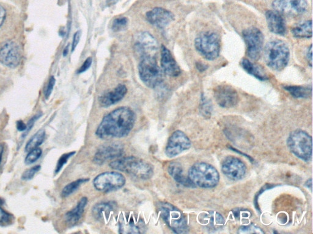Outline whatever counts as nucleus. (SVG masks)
<instances>
[{
    "mask_svg": "<svg viewBox=\"0 0 313 234\" xmlns=\"http://www.w3.org/2000/svg\"><path fill=\"white\" fill-rule=\"evenodd\" d=\"M136 120V115L132 109L121 107L106 115L95 132L100 138L126 137L132 131Z\"/></svg>",
    "mask_w": 313,
    "mask_h": 234,
    "instance_id": "obj_1",
    "label": "nucleus"
},
{
    "mask_svg": "<svg viewBox=\"0 0 313 234\" xmlns=\"http://www.w3.org/2000/svg\"><path fill=\"white\" fill-rule=\"evenodd\" d=\"M110 167L142 180L150 179L154 174L153 166L133 156L116 160L110 163Z\"/></svg>",
    "mask_w": 313,
    "mask_h": 234,
    "instance_id": "obj_2",
    "label": "nucleus"
},
{
    "mask_svg": "<svg viewBox=\"0 0 313 234\" xmlns=\"http://www.w3.org/2000/svg\"><path fill=\"white\" fill-rule=\"evenodd\" d=\"M264 61L268 67L275 71H282L288 66L290 50L285 41L275 40L269 41L264 49Z\"/></svg>",
    "mask_w": 313,
    "mask_h": 234,
    "instance_id": "obj_3",
    "label": "nucleus"
},
{
    "mask_svg": "<svg viewBox=\"0 0 313 234\" xmlns=\"http://www.w3.org/2000/svg\"><path fill=\"white\" fill-rule=\"evenodd\" d=\"M188 177L193 184L204 189L215 188L220 180L217 169L205 162H197L192 165L189 169Z\"/></svg>",
    "mask_w": 313,
    "mask_h": 234,
    "instance_id": "obj_4",
    "label": "nucleus"
},
{
    "mask_svg": "<svg viewBox=\"0 0 313 234\" xmlns=\"http://www.w3.org/2000/svg\"><path fill=\"white\" fill-rule=\"evenodd\" d=\"M289 149L294 155L308 162L311 160L312 154V139L308 133L298 129L292 132L287 140Z\"/></svg>",
    "mask_w": 313,
    "mask_h": 234,
    "instance_id": "obj_5",
    "label": "nucleus"
},
{
    "mask_svg": "<svg viewBox=\"0 0 313 234\" xmlns=\"http://www.w3.org/2000/svg\"><path fill=\"white\" fill-rule=\"evenodd\" d=\"M158 207L161 217L174 232H188L187 219L180 209L168 203H160Z\"/></svg>",
    "mask_w": 313,
    "mask_h": 234,
    "instance_id": "obj_6",
    "label": "nucleus"
},
{
    "mask_svg": "<svg viewBox=\"0 0 313 234\" xmlns=\"http://www.w3.org/2000/svg\"><path fill=\"white\" fill-rule=\"evenodd\" d=\"M139 75L148 87L156 88L162 82L163 71L158 66L156 59L151 56H145L139 65Z\"/></svg>",
    "mask_w": 313,
    "mask_h": 234,
    "instance_id": "obj_7",
    "label": "nucleus"
},
{
    "mask_svg": "<svg viewBox=\"0 0 313 234\" xmlns=\"http://www.w3.org/2000/svg\"><path fill=\"white\" fill-rule=\"evenodd\" d=\"M195 46L202 57L208 61H214L219 57L220 52V38L215 32H204L196 38Z\"/></svg>",
    "mask_w": 313,
    "mask_h": 234,
    "instance_id": "obj_8",
    "label": "nucleus"
},
{
    "mask_svg": "<svg viewBox=\"0 0 313 234\" xmlns=\"http://www.w3.org/2000/svg\"><path fill=\"white\" fill-rule=\"evenodd\" d=\"M242 35L246 43L247 56L252 61H258L263 49V34L258 28L252 27L244 30Z\"/></svg>",
    "mask_w": 313,
    "mask_h": 234,
    "instance_id": "obj_9",
    "label": "nucleus"
},
{
    "mask_svg": "<svg viewBox=\"0 0 313 234\" xmlns=\"http://www.w3.org/2000/svg\"><path fill=\"white\" fill-rule=\"evenodd\" d=\"M126 183V178L117 171H108L98 175L93 180V185L98 191L109 192L120 189Z\"/></svg>",
    "mask_w": 313,
    "mask_h": 234,
    "instance_id": "obj_10",
    "label": "nucleus"
},
{
    "mask_svg": "<svg viewBox=\"0 0 313 234\" xmlns=\"http://www.w3.org/2000/svg\"><path fill=\"white\" fill-rule=\"evenodd\" d=\"M272 7L277 13L288 16H299L306 13V0H274Z\"/></svg>",
    "mask_w": 313,
    "mask_h": 234,
    "instance_id": "obj_11",
    "label": "nucleus"
},
{
    "mask_svg": "<svg viewBox=\"0 0 313 234\" xmlns=\"http://www.w3.org/2000/svg\"><path fill=\"white\" fill-rule=\"evenodd\" d=\"M192 144L187 135L183 131H176L169 137L167 144L165 153L169 158L180 155L184 151L190 149Z\"/></svg>",
    "mask_w": 313,
    "mask_h": 234,
    "instance_id": "obj_12",
    "label": "nucleus"
},
{
    "mask_svg": "<svg viewBox=\"0 0 313 234\" xmlns=\"http://www.w3.org/2000/svg\"><path fill=\"white\" fill-rule=\"evenodd\" d=\"M222 171L229 179L238 180L245 176L247 167L240 159L234 156H228L222 163Z\"/></svg>",
    "mask_w": 313,
    "mask_h": 234,
    "instance_id": "obj_13",
    "label": "nucleus"
},
{
    "mask_svg": "<svg viewBox=\"0 0 313 234\" xmlns=\"http://www.w3.org/2000/svg\"><path fill=\"white\" fill-rule=\"evenodd\" d=\"M214 97L216 102L223 108H231L238 102L237 91L229 85H220L215 88Z\"/></svg>",
    "mask_w": 313,
    "mask_h": 234,
    "instance_id": "obj_14",
    "label": "nucleus"
},
{
    "mask_svg": "<svg viewBox=\"0 0 313 234\" xmlns=\"http://www.w3.org/2000/svg\"><path fill=\"white\" fill-rule=\"evenodd\" d=\"M21 60V54L19 46L16 43L10 41L0 49V62L10 68L19 66Z\"/></svg>",
    "mask_w": 313,
    "mask_h": 234,
    "instance_id": "obj_15",
    "label": "nucleus"
},
{
    "mask_svg": "<svg viewBox=\"0 0 313 234\" xmlns=\"http://www.w3.org/2000/svg\"><path fill=\"white\" fill-rule=\"evenodd\" d=\"M124 148L120 144H112L101 147L94 156L93 161L97 165H102L109 161L123 155Z\"/></svg>",
    "mask_w": 313,
    "mask_h": 234,
    "instance_id": "obj_16",
    "label": "nucleus"
},
{
    "mask_svg": "<svg viewBox=\"0 0 313 234\" xmlns=\"http://www.w3.org/2000/svg\"><path fill=\"white\" fill-rule=\"evenodd\" d=\"M147 17L149 22L159 28H165L174 20V15L170 11L161 8L148 12Z\"/></svg>",
    "mask_w": 313,
    "mask_h": 234,
    "instance_id": "obj_17",
    "label": "nucleus"
},
{
    "mask_svg": "<svg viewBox=\"0 0 313 234\" xmlns=\"http://www.w3.org/2000/svg\"><path fill=\"white\" fill-rule=\"evenodd\" d=\"M161 66L163 72L169 76L177 77L180 75L181 69L169 50L164 45L161 46Z\"/></svg>",
    "mask_w": 313,
    "mask_h": 234,
    "instance_id": "obj_18",
    "label": "nucleus"
},
{
    "mask_svg": "<svg viewBox=\"0 0 313 234\" xmlns=\"http://www.w3.org/2000/svg\"><path fill=\"white\" fill-rule=\"evenodd\" d=\"M119 220V233H140L144 229L145 224L133 215H123Z\"/></svg>",
    "mask_w": 313,
    "mask_h": 234,
    "instance_id": "obj_19",
    "label": "nucleus"
},
{
    "mask_svg": "<svg viewBox=\"0 0 313 234\" xmlns=\"http://www.w3.org/2000/svg\"><path fill=\"white\" fill-rule=\"evenodd\" d=\"M127 92L126 85L119 84L115 89L108 91L100 97L99 102L100 106L103 108H109L115 105L123 99Z\"/></svg>",
    "mask_w": 313,
    "mask_h": 234,
    "instance_id": "obj_20",
    "label": "nucleus"
},
{
    "mask_svg": "<svg viewBox=\"0 0 313 234\" xmlns=\"http://www.w3.org/2000/svg\"><path fill=\"white\" fill-rule=\"evenodd\" d=\"M268 28L272 33L284 35L286 32V22L281 14L275 11H268L266 13Z\"/></svg>",
    "mask_w": 313,
    "mask_h": 234,
    "instance_id": "obj_21",
    "label": "nucleus"
},
{
    "mask_svg": "<svg viewBox=\"0 0 313 234\" xmlns=\"http://www.w3.org/2000/svg\"><path fill=\"white\" fill-rule=\"evenodd\" d=\"M199 221L208 229L216 230L225 224L224 218L219 213L208 212L202 213L199 216Z\"/></svg>",
    "mask_w": 313,
    "mask_h": 234,
    "instance_id": "obj_22",
    "label": "nucleus"
},
{
    "mask_svg": "<svg viewBox=\"0 0 313 234\" xmlns=\"http://www.w3.org/2000/svg\"><path fill=\"white\" fill-rule=\"evenodd\" d=\"M168 173L176 181L188 188H193L195 186L190 181L189 177H186L183 174V168L178 162H172L168 167Z\"/></svg>",
    "mask_w": 313,
    "mask_h": 234,
    "instance_id": "obj_23",
    "label": "nucleus"
},
{
    "mask_svg": "<svg viewBox=\"0 0 313 234\" xmlns=\"http://www.w3.org/2000/svg\"><path fill=\"white\" fill-rule=\"evenodd\" d=\"M87 203V198L83 197L80 200L75 208L67 213L65 215V220L68 224L73 226L78 223L84 212V209Z\"/></svg>",
    "mask_w": 313,
    "mask_h": 234,
    "instance_id": "obj_24",
    "label": "nucleus"
},
{
    "mask_svg": "<svg viewBox=\"0 0 313 234\" xmlns=\"http://www.w3.org/2000/svg\"><path fill=\"white\" fill-rule=\"evenodd\" d=\"M114 206L115 204L112 202L97 204L92 209V215L97 220L105 221L109 217L110 213L114 209Z\"/></svg>",
    "mask_w": 313,
    "mask_h": 234,
    "instance_id": "obj_25",
    "label": "nucleus"
},
{
    "mask_svg": "<svg viewBox=\"0 0 313 234\" xmlns=\"http://www.w3.org/2000/svg\"><path fill=\"white\" fill-rule=\"evenodd\" d=\"M138 49L143 52V56H147V52L151 50V51L156 50L157 43L155 38L147 32H144L138 38V42L136 43Z\"/></svg>",
    "mask_w": 313,
    "mask_h": 234,
    "instance_id": "obj_26",
    "label": "nucleus"
},
{
    "mask_svg": "<svg viewBox=\"0 0 313 234\" xmlns=\"http://www.w3.org/2000/svg\"><path fill=\"white\" fill-rule=\"evenodd\" d=\"M312 20L306 21L305 22L300 23L295 26L292 29V34L293 36L300 38H309L312 35Z\"/></svg>",
    "mask_w": 313,
    "mask_h": 234,
    "instance_id": "obj_27",
    "label": "nucleus"
},
{
    "mask_svg": "<svg viewBox=\"0 0 313 234\" xmlns=\"http://www.w3.org/2000/svg\"><path fill=\"white\" fill-rule=\"evenodd\" d=\"M241 66L246 72L255 77L256 79L261 80V81H266L268 79L267 75L262 72L260 68L253 64L249 59H243L241 61Z\"/></svg>",
    "mask_w": 313,
    "mask_h": 234,
    "instance_id": "obj_28",
    "label": "nucleus"
},
{
    "mask_svg": "<svg viewBox=\"0 0 313 234\" xmlns=\"http://www.w3.org/2000/svg\"><path fill=\"white\" fill-rule=\"evenodd\" d=\"M295 99H306L311 96L312 88L311 86H297V85H287L283 87Z\"/></svg>",
    "mask_w": 313,
    "mask_h": 234,
    "instance_id": "obj_29",
    "label": "nucleus"
},
{
    "mask_svg": "<svg viewBox=\"0 0 313 234\" xmlns=\"http://www.w3.org/2000/svg\"><path fill=\"white\" fill-rule=\"evenodd\" d=\"M45 137H46V132L44 129H40L34 135H32L31 138L29 139L25 146V152H29L31 150L36 149V148L40 147V145L43 144Z\"/></svg>",
    "mask_w": 313,
    "mask_h": 234,
    "instance_id": "obj_30",
    "label": "nucleus"
},
{
    "mask_svg": "<svg viewBox=\"0 0 313 234\" xmlns=\"http://www.w3.org/2000/svg\"><path fill=\"white\" fill-rule=\"evenodd\" d=\"M5 201L0 198V226H7L13 224L15 217L4 209Z\"/></svg>",
    "mask_w": 313,
    "mask_h": 234,
    "instance_id": "obj_31",
    "label": "nucleus"
},
{
    "mask_svg": "<svg viewBox=\"0 0 313 234\" xmlns=\"http://www.w3.org/2000/svg\"><path fill=\"white\" fill-rule=\"evenodd\" d=\"M88 179H80L68 183V184L65 186L63 190H62L61 196L63 198L70 196V195L73 194L74 192H75L83 183L88 182Z\"/></svg>",
    "mask_w": 313,
    "mask_h": 234,
    "instance_id": "obj_32",
    "label": "nucleus"
},
{
    "mask_svg": "<svg viewBox=\"0 0 313 234\" xmlns=\"http://www.w3.org/2000/svg\"><path fill=\"white\" fill-rule=\"evenodd\" d=\"M43 154V152L40 148H37L36 149L32 150L31 152H28V155L26 156L25 162L26 165H31L37 162L39 159L41 158Z\"/></svg>",
    "mask_w": 313,
    "mask_h": 234,
    "instance_id": "obj_33",
    "label": "nucleus"
},
{
    "mask_svg": "<svg viewBox=\"0 0 313 234\" xmlns=\"http://www.w3.org/2000/svg\"><path fill=\"white\" fill-rule=\"evenodd\" d=\"M211 103L205 97H202L201 100L200 111L205 117H210L212 112Z\"/></svg>",
    "mask_w": 313,
    "mask_h": 234,
    "instance_id": "obj_34",
    "label": "nucleus"
},
{
    "mask_svg": "<svg viewBox=\"0 0 313 234\" xmlns=\"http://www.w3.org/2000/svg\"><path fill=\"white\" fill-rule=\"evenodd\" d=\"M76 154V152H73L65 153L64 154V155L61 156V158H59V159L58 160L57 164H56L55 173L58 174L59 171L61 170L62 167H64V165L66 164L68 160L72 158V157H73L74 155H75Z\"/></svg>",
    "mask_w": 313,
    "mask_h": 234,
    "instance_id": "obj_35",
    "label": "nucleus"
},
{
    "mask_svg": "<svg viewBox=\"0 0 313 234\" xmlns=\"http://www.w3.org/2000/svg\"><path fill=\"white\" fill-rule=\"evenodd\" d=\"M128 19L126 17L119 18L114 20L112 25L113 31L117 32L124 30L127 26Z\"/></svg>",
    "mask_w": 313,
    "mask_h": 234,
    "instance_id": "obj_36",
    "label": "nucleus"
},
{
    "mask_svg": "<svg viewBox=\"0 0 313 234\" xmlns=\"http://www.w3.org/2000/svg\"><path fill=\"white\" fill-rule=\"evenodd\" d=\"M41 165H36L28 170L22 174V179L23 180H29L33 178L35 174L41 170Z\"/></svg>",
    "mask_w": 313,
    "mask_h": 234,
    "instance_id": "obj_37",
    "label": "nucleus"
},
{
    "mask_svg": "<svg viewBox=\"0 0 313 234\" xmlns=\"http://www.w3.org/2000/svg\"><path fill=\"white\" fill-rule=\"evenodd\" d=\"M240 233H263V231L256 225L252 224L250 226L241 227L238 230Z\"/></svg>",
    "mask_w": 313,
    "mask_h": 234,
    "instance_id": "obj_38",
    "label": "nucleus"
},
{
    "mask_svg": "<svg viewBox=\"0 0 313 234\" xmlns=\"http://www.w3.org/2000/svg\"><path fill=\"white\" fill-rule=\"evenodd\" d=\"M41 116L42 114H38L34 115V117H32L31 118L30 120L28 121V124H26V127H26V130L25 132H23V134L22 135L23 138L26 137V136L28 135L29 132L31 131L32 127H33L36 121H37Z\"/></svg>",
    "mask_w": 313,
    "mask_h": 234,
    "instance_id": "obj_39",
    "label": "nucleus"
},
{
    "mask_svg": "<svg viewBox=\"0 0 313 234\" xmlns=\"http://www.w3.org/2000/svg\"><path fill=\"white\" fill-rule=\"evenodd\" d=\"M55 84V79L54 77L52 76L50 79V81L49 82V84H48L46 92H45V97H46V99H48L51 95L53 87H54V85Z\"/></svg>",
    "mask_w": 313,
    "mask_h": 234,
    "instance_id": "obj_40",
    "label": "nucleus"
},
{
    "mask_svg": "<svg viewBox=\"0 0 313 234\" xmlns=\"http://www.w3.org/2000/svg\"><path fill=\"white\" fill-rule=\"evenodd\" d=\"M92 59L91 58H88L83 63V66L80 68L77 73L79 74L86 72L89 69V68L91 66Z\"/></svg>",
    "mask_w": 313,
    "mask_h": 234,
    "instance_id": "obj_41",
    "label": "nucleus"
},
{
    "mask_svg": "<svg viewBox=\"0 0 313 234\" xmlns=\"http://www.w3.org/2000/svg\"><path fill=\"white\" fill-rule=\"evenodd\" d=\"M81 31H78L76 32L75 34H74L73 45H72V51L74 52L76 49L77 45H78L80 40V37H81Z\"/></svg>",
    "mask_w": 313,
    "mask_h": 234,
    "instance_id": "obj_42",
    "label": "nucleus"
},
{
    "mask_svg": "<svg viewBox=\"0 0 313 234\" xmlns=\"http://www.w3.org/2000/svg\"><path fill=\"white\" fill-rule=\"evenodd\" d=\"M312 44L310 45V46L308 48V52L306 53V59L307 61H308V63L310 67H312Z\"/></svg>",
    "mask_w": 313,
    "mask_h": 234,
    "instance_id": "obj_43",
    "label": "nucleus"
},
{
    "mask_svg": "<svg viewBox=\"0 0 313 234\" xmlns=\"http://www.w3.org/2000/svg\"><path fill=\"white\" fill-rule=\"evenodd\" d=\"M26 124L23 123L22 120L18 121L17 122V129L20 132H25L26 130Z\"/></svg>",
    "mask_w": 313,
    "mask_h": 234,
    "instance_id": "obj_44",
    "label": "nucleus"
},
{
    "mask_svg": "<svg viewBox=\"0 0 313 234\" xmlns=\"http://www.w3.org/2000/svg\"><path fill=\"white\" fill-rule=\"evenodd\" d=\"M6 18V11L4 8L0 6V27L4 23Z\"/></svg>",
    "mask_w": 313,
    "mask_h": 234,
    "instance_id": "obj_45",
    "label": "nucleus"
},
{
    "mask_svg": "<svg viewBox=\"0 0 313 234\" xmlns=\"http://www.w3.org/2000/svg\"><path fill=\"white\" fill-rule=\"evenodd\" d=\"M196 67H197V69L199 71V72H202L207 69V66H205L204 64L201 63V62H199V63L196 64Z\"/></svg>",
    "mask_w": 313,
    "mask_h": 234,
    "instance_id": "obj_46",
    "label": "nucleus"
},
{
    "mask_svg": "<svg viewBox=\"0 0 313 234\" xmlns=\"http://www.w3.org/2000/svg\"><path fill=\"white\" fill-rule=\"evenodd\" d=\"M4 152V145L0 144V164H1L2 160L3 158V155Z\"/></svg>",
    "mask_w": 313,
    "mask_h": 234,
    "instance_id": "obj_47",
    "label": "nucleus"
},
{
    "mask_svg": "<svg viewBox=\"0 0 313 234\" xmlns=\"http://www.w3.org/2000/svg\"><path fill=\"white\" fill-rule=\"evenodd\" d=\"M118 2V0H108V2H107V4H108V5H113L116 4V2Z\"/></svg>",
    "mask_w": 313,
    "mask_h": 234,
    "instance_id": "obj_48",
    "label": "nucleus"
},
{
    "mask_svg": "<svg viewBox=\"0 0 313 234\" xmlns=\"http://www.w3.org/2000/svg\"><path fill=\"white\" fill-rule=\"evenodd\" d=\"M68 45L67 46V47H65V49L64 50V52H63V55L64 56H66L67 55L68 53Z\"/></svg>",
    "mask_w": 313,
    "mask_h": 234,
    "instance_id": "obj_49",
    "label": "nucleus"
}]
</instances>
